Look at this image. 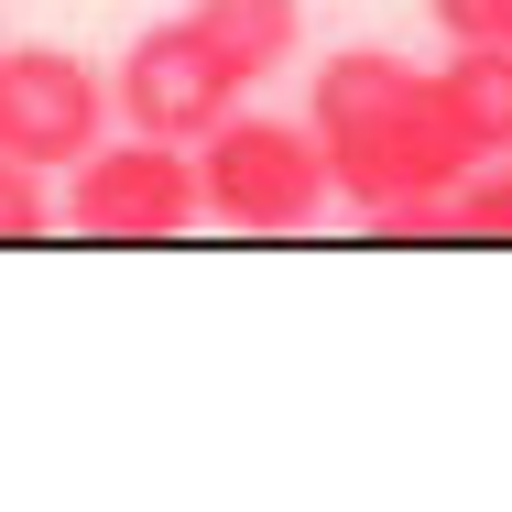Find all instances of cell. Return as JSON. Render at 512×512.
<instances>
[{
    "mask_svg": "<svg viewBox=\"0 0 512 512\" xmlns=\"http://www.w3.org/2000/svg\"><path fill=\"white\" fill-rule=\"evenodd\" d=\"M186 11H197V33L251 77V88L306 55V0H186Z\"/></svg>",
    "mask_w": 512,
    "mask_h": 512,
    "instance_id": "obj_7",
    "label": "cell"
},
{
    "mask_svg": "<svg viewBox=\"0 0 512 512\" xmlns=\"http://www.w3.org/2000/svg\"><path fill=\"white\" fill-rule=\"evenodd\" d=\"M44 229H66V207H55V186H44V164H11V153H0V240L22 251V240H44Z\"/></svg>",
    "mask_w": 512,
    "mask_h": 512,
    "instance_id": "obj_9",
    "label": "cell"
},
{
    "mask_svg": "<svg viewBox=\"0 0 512 512\" xmlns=\"http://www.w3.org/2000/svg\"><path fill=\"white\" fill-rule=\"evenodd\" d=\"M327 186L371 240H447V197L469 175V142L447 131L436 66H414L393 44H338L306 88Z\"/></svg>",
    "mask_w": 512,
    "mask_h": 512,
    "instance_id": "obj_1",
    "label": "cell"
},
{
    "mask_svg": "<svg viewBox=\"0 0 512 512\" xmlns=\"http://www.w3.org/2000/svg\"><path fill=\"white\" fill-rule=\"evenodd\" d=\"M109 66L66 55V44H0V153L66 175L88 142H109Z\"/></svg>",
    "mask_w": 512,
    "mask_h": 512,
    "instance_id": "obj_5",
    "label": "cell"
},
{
    "mask_svg": "<svg viewBox=\"0 0 512 512\" xmlns=\"http://www.w3.org/2000/svg\"><path fill=\"white\" fill-rule=\"evenodd\" d=\"M436 44H512V0H425Z\"/></svg>",
    "mask_w": 512,
    "mask_h": 512,
    "instance_id": "obj_10",
    "label": "cell"
},
{
    "mask_svg": "<svg viewBox=\"0 0 512 512\" xmlns=\"http://www.w3.org/2000/svg\"><path fill=\"white\" fill-rule=\"evenodd\" d=\"M66 229L77 240H186L207 229L197 197V142H153V131H109L66 164Z\"/></svg>",
    "mask_w": 512,
    "mask_h": 512,
    "instance_id": "obj_3",
    "label": "cell"
},
{
    "mask_svg": "<svg viewBox=\"0 0 512 512\" xmlns=\"http://www.w3.org/2000/svg\"><path fill=\"white\" fill-rule=\"evenodd\" d=\"M197 197H207V229H229V240H295V229H316L338 207L316 120H273V109L240 99L197 142Z\"/></svg>",
    "mask_w": 512,
    "mask_h": 512,
    "instance_id": "obj_2",
    "label": "cell"
},
{
    "mask_svg": "<svg viewBox=\"0 0 512 512\" xmlns=\"http://www.w3.org/2000/svg\"><path fill=\"white\" fill-rule=\"evenodd\" d=\"M240 99H251V77L197 33V11L142 22V33L120 44V66H109V109H120V131H153V142H207Z\"/></svg>",
    "mask_w": 512,
    "mask_h": 512,
    "instance_id": "obj_4",
    "label": "cell"
},
{
    "mask_svg": "<svg viewBox=\"0 0 512 512\" xmlns=\"http://www.w3.org/2000/svg\"><path fill=\"white\" fill-rule=\"evenodd\" d=\"M447 240H512V153L458 175V197H447Z\"/></svg>",
    "mask_w": 512,
    "mask_h": 512,
    "instance_id": "obj_8",
    "label": "cell"
},
{
    "mask_svg": "<svg viewBox=\"0 0 512 512\" xmlns=\"http://www.w3.org/2000/svg\"><path fill=\"white\" fill-rule=\"evenodd\" d=\"M436 99H447V131L469 142V164H502L512 153V44H447Z\"/></svg>",
    "mask_w": 512,
    "mask_h": 512,
    "instance_id": "obj_6",
    "label": "cell"
}]
</instances>
